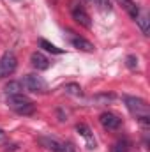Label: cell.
Instances as JSON below:
<instances>
[{
  "instance_id": "obj_11",
  "label": "cell",
  "mask_w": 150,
  "mask_h": 152,
  "mask_svg": "<svg viewBox=\"0 0 150 152\" xmlns=\"http://www.w3.org/2000/svg\"><path fill=\"white\" fill-rule=\"evenodd\" d=\"M39 143H41L42 147H46L48 151H53V152H60V151H62V143H60V142H57V140H53V138L41 136V138H39Z\"/></svg>"
},
{
  "instance_id": "obj_7",
  "label": "cell",
  "mask_w": 150,
  "mask_h": 152,
  "mask_svg": "<svg viewBox=\"0 0 150 152\" xmlns=\"http://www.w3.org/2000/svg\"><path fill=\"white\" fill-rule=\"evenodd\" d=\"M30 62H32V66L37 69V71H46L50 66H51V62H50V58L48 57H44L42 53H32V57H30Z\"/></svg>"
},
{
  "instance_id": "obj_3",
  "label": "cell",
  "mask_w": 150,
  "mask_h": 152,
  "mask_svg": "<svg viewBox=\"0 0 150 152\" xmlns=\"http://www.w3.org/2000/svg\"><path fill=\"white\" fill-rule=\"evenodd\" d=\"M23 88H27V90H30V92H36V94H44L46 90H48V85H46V81L37 75H27L23 76Z\"/></svg>"
},
{
  "instance_id": "obj_4",
  "label": "cell",
  "mask_w": 150,
  "mask_h": 152,
  "mask_svg": "<svg viewBox=\"0 0 150 152\" xmlns=\"http://www.w3.org/2000/svg\"><path fill=\"white\" fill-rule=\"evenodd\" d=\"M16 67H18V60H16L14 53L7 51V53H4V55L0 57V78L11 76L16 71Z\"/></svg>"
},
{
  "instance_id": "obj_6",
  "label": "cell",
  "mask_w": 150,
  "mask_h": 152,
  "mask_svg": "<svg viewBox=\"0 0 150 152\" xmlns=\"http://www.w3.org/2000/svg\"><path fill=\"white\" fill-rule=\"evenodd\" d=\"M99 122L104 129L108 131H113V129H118L120 124H122V118H118L115 113H110V112H104V113L99 117Z\"/></svg>"
},
{
  "instance_id": "obj_9",
  "label": "cell",
  "mask_w": 150,
  "mask_h": 152,
  "mask_svg": "<svg viewBox=\"0 0 150 152\" xmlns=\"http://www.w3.org/2000/svg\"><path fill=\"white\" fill-rule=\"evenodd\" d=\"M134 20H136V23L140 25L141 32H143L145 36H149V34H150V20H149V12H147V11H138V16H136Z\"/></svg>"
},
{
  "instance_id": "obj_20",
  "label": "cell",
  "mask_w": 150,
  "mask_h": 152,
  "mask_svg": "<svg viewBox=\"0 0 150 152\" xmlns=\"http://www.w3.org/2000/svg\"><path fill=\"white\" fill-rule=\"evenodd\" d=\"M0 138H4V131L2 129H0Z\"/></svg>"
},
{
  "instance_id": "obj_10",
  "label": "cell",
  "mask_w": 150,
  "mask_h": 152,
  "mask_svg": "<svg viewBox=\"0 0 150 152\" xmlns=\"http://www.w3.org/2000/svg\"><path fill=\"white\" fill-rule=\"evenodd\" d=\"M71 44L74 46L76 50H81V51H87V53L94 51V44L83 37H71Z\"/></svg>"
},
{
  "instance_id": "obj_19",
  "label": "cell",
  "mask_w": 150,
  "mask_h": 152,
  "mask_svg": "<svg viewBox=\"0 0 150 152\" xmlns=\"http://www.w3.org/2000/svg\"><path fill=\"white\" fill-rule=\"evenodd\" d=\"M60 152H76V147L71 142H67V143H62V151Z\"/></svg>"
},
{
  "instance_id": "obj_2",
  "label": "cell",
  "mask_w": 150,
  "mask_h": 152,
  "mask_svg": "<svg viewBox=\"0 0 150 152\" xmlns=\"http://www.w3.org/2000/svg\"><path fill=\"white\" fill-rule=\"evenodd\" d=\"M7 104L11 110H14L18 115H32L36 112V104L25 97L23 94H18V96H7Z\"/></svg>"
},
{
  "instance_id": "obj_8",
  "label": "cell",
  "mask_w": 150,
  "mask_h": 152,
  "mask_svg": "<svg viewBox=\"0 0 150 152\" xmlns=\"http://www.w3.org/2000/svg\"><path fill=\"white\" fill-rule=\"evenodd\" d=\"M76 131L85 138V142H87V149H95V140H94V134H92V131H90L88 126H85V124H78V126H76Z\"/></svg>"
},
{
  "instance_id": "obj_16",
  "label": "cell",
  "mask_w": 150,
  "mask_h": 152,
  "mask_svg": "<svg viewBox=\"0 0 150 152\" xmlns=\"http://www.w3.org/2000/svg\"><path fill=\"white\" fill-rule=\"evenodd\" d=\"M64 90H66L67 94H73V96H81V87L76 85V83H69V85H66Z\"/></svg>"
},
{
  "instance_id": "obj_5",
  "label": "cell",
  "mask_w": 150,
  "mask_h": 152,
  "mask_svg": "<svg viewBox=\"0 0 150 152\" xmlns=\"http://www.w3.org/2000/svg\"><path fill=\"white\" fill-rule=\"evenodd\" d=\"M71 14H73V18H74L81 27H85V28H90V27H92V20H90L88 12H87L79 4H73V7H71Z\"/></svg>"
},
{
  "instance_id": "obj_15",
  "label": "cell",
  "mask_w": 150,
  "mask_h": 152,
  "mask_svg": "<svg viewBox=\"0 0 150 152\" xmlns=\"http://www.w3.org/2000/svg\"><path fill=\"white\" fill-rule=\"evenodd\" d=\"M120 2L124 4V7L127 9V12H129L133 18H136V16H138V11H140V9H138V7H136V5H134L131 0H120Z\"/></svg>"
},
{
  "instance_id": "obj_18",
  "label": "cell",
  "mask_w": 150,
  "mask_h": 152,
  "mask_svg": "<svg viewBox=\"0 0 150 152\" xmlns=\"http://www.w3.org/2000/svg\"><path fill=\"white\" fill-rule=\"evenodd\" d=\"M125 64H127L129 69H136V67H138V58H136L134 55H129V57L125 58Z\"/></svg>"
},
{
  "instance_id": "obj_17",
  "label": "cell",
  "mask_w": 150,
  "mask_h": 152,
  "mask_svg": "<svg viewBox=\"0 0 150 152\" xmlns=\"http://www.w3.org/2000/svg\"><path fill=\"white\" fill-rule=\"evenodd\" d=\"M95 2H97V5H99L101 11H104V12L111 11V2L110 0H95Z\"/></svg>"
},
{
  "instance_id": "obj_1",
  "label": "cell",
  "mask_w": 150,
  "mask_h": 152,
  "mask_svg": "<svg viewBox=\"0 0 150 152\" xmlns=\"http://www.w3.org/2000/svg\"><path fill=\"white\" fill-rule=\"evenodd\" d=\"M124 101H125L127 110L134 115L138 120H140V124H141L143 127H149V126H150V110H149V104H147L143 99H140V97H131V96L124 97Z\"/></svg>"
},
{
  "instance_id": "obj_13",
  "label": "cell",
  "mask_w": 150,
  "mask_h": 152,
  "mask_svg": "<svg viewBox=\"0 0 150 152\" xmlns=\"http://www.w3.org/2000/svg\"><path fill=\"white\" fill-rule=\"evenodd\" d=\"M131 142L127 140V138H120V140H117L115 143H113L111 147V152H131Z\"/></svg>"
},
{
  "instance_id": "obj_12",
  "label": "cell",
  "mask_w": 150,
  "mask_h": 152,
  "mask_svg": "<svg viewBox=\"0 0 150 152\" xmlns=\"http://www.w3.org/2000/svg\"><path fill=\"white\" fill-rule=\"evenodd\" d=\"M4 90H5V96H18V94H23V83H21V81H9Z\"/></svg>"
},
{
  "instance_id": "obj_14",
  "label": "cell",
  "mask_w": 150,
  "mask_h": 152,
  "mask_svg": "<svg viewBox=\"0 0 150 152\" xmlns=\"http://www.w3.org/2000/svg\"><path fill=\"white\" fill-rule=\"evenodd\" d=\"M39 44H41V48H44L46 51H50V53H55V55H60V53H64L60 48H57L55 44H51L50 41H46V39H41L39 41Z\"/></svg>"
}]
</instances>
